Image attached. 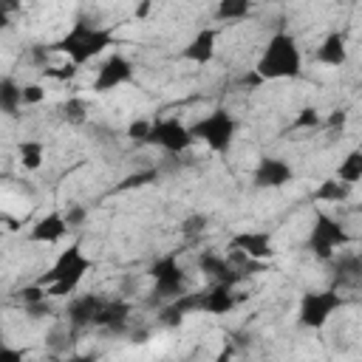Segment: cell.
<instances>
[{
    "instance_id": "1",
    "label": "cell",
    "mask_w": 362,
    "mask_h": 362,
    "mask_svg": "<svg viewBox=\"0 0 362 362\" xmlns=\"http://www.w3.org/2000/svg\"><path fill=\"white\" fill-rule=\"evenodd\" d=\"M113 42H116L113 28L96 25V23L85 20V17H76L74 25H71L59 40H54L48 48H51V54H65L71 65L82 68V65H88L90 59H96L99 54H105Z\"/></svg>"
},
{
    "instance_id": "2",
    "label": "cell",
    "mask_w": 362,
    "mask_h": 362,
    "mask_svg": "<svg viewBox=\"0 0 362 362\" xmlns=\"http://www.w3.org/2000/svg\"><path fill=\"white\" fill-rule=\"evenodd\" d=\"M303 74V51L288 31H274L255 65V76L260 82L272 79H297Z\"/></svg>"
},
{
    "instance_id": "3",
    "label": "cell",
    "mask_w": 362,
    "mask_h": 362,
    "mask_svg": "<svg viewBox=\"0 0 362 362\" xmlns=\"http://www.w3.org/2000/svg\"><path fill=\"white\" fill-rule=\"evenodd\" d=\"M90 269H93V260L85 255L82 243H71L68 249L57 255L51 269L37 277V283L48 288V297H68L79 288V283L85 280Z\"/></svg>"
},
{
    "instance_id": "4",
    "label": "cell",
    "mask_w": 362,
    "mask_h": 362,
    "mask_svg": "<svg viewBox=\"0 0 362 362\" xmlns=\"http://www.w3.org/2000/svg\"><path fill=\"white\" fill-rule=\"evenodd\" d=\"M189 133H192L195 141H204L212 153L226 156V153L232 150L235 139H238V119H235L223 105H218V107H212L206 116H201V119L189 127Z\"/></svg>"
},
{
    "instance_id": "5",
    "label": "cell",
    "mask_w": 362,
    "mask_h": 362,
    "mask_svg": "<svg viewBox=\"0 0 362 362\" xmlns=\"http://www.w3.org/2000/svg\"><path fill=\"white\" fill-rule=\"evenodd\" d=\"M354 243V235L345 229V223L328 212H317L314 221H311V232H308V252L317 257V260H331L337 255V249L342 252L345 246Z\"/></svg>"
},
{
    "instance_id": "6",
    "label": "cell",
    "mask_w": 362,
    "mask_h": 362,
    "mask_svg": "<svg viewBox=\"0 0 362 362\" xmlns=\"http://www.w3.org/2000/svg\"><path fill=\"white\" fill-rule=\"evenodd\" d=\"M345 305V297L337 291V288H311V291H303L300 297V305H297V320L303 328H325L328 320Z\"/></svg>"
},
{
    "instance_id": "7",
    "label": "cell",
    "mask_w": 362,
    "mask_h": 362,
    "mask_svg": "<svg viewBox=\"0 0 362 362\" xmlns=\"http://www.w3.org/2000/svg\"><path fill=\"white\" fill-rule=\"evenodd\" d=\"M147 277L153 280V297L156 300H175L187 291V274H184V266L178 263V255L175 252H167V255H158L150 266H147Z\"/></svg>"
},
{
    "instance_id": "8",
    "label": "cell",
    "mask_w": 362,
    "mask_h": 362,
    "mask_svg": "<svg viewBox=\"0 0 362 362\" xmlns=\"http://www.w3.org/2000/svg\"><path fill=\"white\" fill-rule=\"evenodd\" d=\"M147 144L164 150L167 156H184L192 150L195 139L189 133V127L175 119V116H167V119H153L150 124V136H147Z\"/></svg>"
},
{
    "instance_id": "9",
    "label": "cell",
    "mask_w": 362,
    "mask_h": 362,
    "mask_svg": "<svg viewBox=\"0 0 362 362\" xmlns=\"http://www.w3.org/2000/svg\"><path fill=\"white\" fill-rule=\"evenodd\" d=\"M288 181H294V167L280 156H260L252 170L255 189H280Z\"/></svg>"
},
{
    "instance_id": "10",
    "label": "cell",
    "mask_w": 362,
    "mask_h": 362,
    "mask_svg": "<svg viewBox=\"0 0 362 362\" xmlns=\"http://www.w3.org/2000/svg\"><path fill=\"white\" fill-rule=\"evenodd\" d=\"M133 79V62L124 54H110L99 68H96V79L90 85L93 93H110L122 85H127Z\"/></svg>"
},
{
    "instance_id": "11",
    "label": "cell",
    "mask_w": 362,
    "mask_h": 362,
    "mask_svg": "<svg viewBox=\"0 0 362 362\" xmlns=\"http://www.w3.org/2000/svg\"><path fill=\"white\" fill-rule=\"evenodd\" d=\"M229 249L243 252L246 257L266 263L269 257H274V235L269 229H243V232H235L229 238Z\"/></svg>"
},
{
    "instance_id": "12",
    "label": "cell",
    "mask_w": 362,
    "mask_h": 362,
    "mask_svg": "<svg viewBox=\"0 0 362 362\" xmlns=\"http://www.w3.org/2000/svg\"><path fill=\"white\" fill-rule=\"evenodd\" d=\"M240 294L235 286H221L212 283L206 291H198V311L212 314V317H226L229 311H235Z\"/></svg>"
},
{
    "instance_id": "13",
    "label": "cell",
    "mask_w": 362,
    "mask_h": 362,
    "mask_svg": "<svg viewBox=\"0 0 362 362\" xmlns=\"http://www.w3.org/2000/svg\"><path fill=\"white\" fill-rule=\"evenodd\" d=\"M198 269L212 280V283H221V286H235L238 288V283L246 277V274H240L223 255H218V252H212V249H206V252H201L198 255Z\"/></svg>"
},
{
    "instance_id": "14",
    "label": "cell",
    "mask_w": 362,
    "mask_h": 362,
    "mask_svg": "<svg viewBox=\"0 0 362 362\" xmlns=\"http://www.w3.org/2000/svg\"><path fill=\"white\" fill-rule=\"evenodd\" d=\"M102 303H105L102 294H76V297H71V300H68V308H65L68 325H71L74 331L93 325V317H96V311L102 308Z\"/></svg>"
},
{
    "instance_id": "15",
    "label": "cell",
    "mask_w": 362,
    "mask_h": 362,
    "mask_svg": "<svg viewBox=\"0 0 362 362\" xmlns=\"http://www.w3.org/2000/svg\"><path fill=\"white\" fill-rule=\"evenodd\" d=\"M215 48H218V31L215 28H201L192 34V40L184 45L181 59L192 62V65H209L215 59Z\"/></svg>"
},
{
    "instance_id": "16",
    "label": "cell",
    "mask_w": 362,
    "mask_h": 362,
    "mask_svg": "<svg viewBox=\"0 0 362 362\" xmlns=\"http://www.w3.org/2000/svg\"><path fill=\"white\" fill-rule=\"evenodd\" d=\"M331 272H334V280H331V288H345V286H356L362 280V257L356 252H339L334 255L331 260Z\"/></svg>"
},
{
    "instance_id": "17",
    "label": "cell",
    "mask_w": 362,
    "mask_h": 362,
    "mask_svg": "<svg viewBox=\"0 0 362 362\" xmlns=\"http://www.w3.org/2000/svg\"><path fill=\"white\" fill-rule=\"evenodd\" d=\"M130 303L127 300H105L102 308L96 311L93 317V325L96 328H107L113 334H124L127 325H130Z\"/></svg>"
},
{
    "instance_id": "18",
    "label": "cell",
    "mask_w": 362,
    "mask_h": 362,
    "mask_svg": "<svg viewBox=\"0 0 362 362\" xmlns=\"http://www.w3.org/2000/svg\"><path fill=\"white\" fill-rule=\"evenodd\" d=\"M65 235H68V226H65L62 212H48V215H42V218H37V221L31 223V229H28V240L45 243V246L59 243Z\"/></svg>"
},
{
    "instance_id": "19",
    "label": "cell",
    "mask_w": 362,
    "mask_h": 362,
    "mask_svg": "<svg viewBox=\"0 0 362 362\" xmlns=\"http://www.w3.org/2000/svg\"><path fill=\"white\" fill-rule=\"evenodd\" d=\"M314 59L320 65H331V68H342L348 62V40L342 31H328L322 37V42L314 51Z\"/></svg>"
},
{
    "instance_id": "20",
    "label": "cell",
    "mask_w": 362,
    "mask_h": 362,
    "mask_svg": "<svg viewBox=\"0 0 362 362\" xmlns=\"http://www.w3.org/2000/svg\"><path fill=\"white\" fill-rule=\"evenodd\" d=\"M192 311H198V291H184L181 297H175V300L161 305L158 322L167 325V328H178L184 322V317L192 314Z\"/></svg>"
},
{
    "instance_id": "21",
    "label": "cell",
    "mask_w": 362,
    "mask_h": 362,
    "mask_svg": "<svg viewBox=\"0 0 362 362\" xmlns=\"http://www.w3.org/2000/svg\"><path fill=\"white\" fill-rule=\"evenodd\" d=\"M23 110V93H20V82L14 76H3L0 79V113L8 119H17Z\"/></svg>"
},
{
    "instance_id": "22",
    "label": "cell",
    "mask_w": 362,
    "mask_h": 362,
    "mask_svg": "<svg viewBox=\"0 0 362 362\" xmlns=\"http://www.w3.org/2000/svg\"><path fill=\"white\" fill-rule=\"evenodd\" d=\"M17 158H20V167L28 170V173H37L45 161V144L40 139H23L17 144Z\"/></svg>"
},
{
    "instance_id": "23",
    "label": "cell",
    "mask_w": 362,
    "mask_h": 362,
    "mask_svg": "<svg viewBox=\"0 0 362 362\" xmlns=\"http://www.w3.org/2000/svg\"><path fill=\"white\" fill-rule=\"evenodd\" d=\"M351 189H354V187H348V184H342V181H337V178H325V181H320V187L311 192V198H314V201H325V204H342V201L351 198Z\"/></svg>"
},
{
    "instance_id": "24",
    "label": "cell",
    "mask_w": 362,
    "mask_h": 362,
    "mask_svg": "<svg viewBox=\"0 0 362 362\" xmlns=\"http://www.w3.org/2000/svg\"><path fill=\"white\" fill-rule=\"evenodd\" d=\"M334 178L342 181V184H348V187H354L356 181H362V150H359V147H354V150L339 161Z\"/></svg>"
},
{
    "instance_id": "25",
    "label": "cell",
    "mask_w": 362,
    "mask_h": 362,
    "mask_svg": "<svg viewBox=\"0 0 362 362\" xmlns=\"http://www.w3.org/2000/svg\"><path fill=\"white\" fill-rule=\"evenodd\" d=\"M252 14V3L249 0H221L215 6V20L218 23H240Z\"/></svg>"
},
{
    "instance_id": "26",
    "label": "cell",
    "mask_w": 362,
    "mask_h": 362,
    "mask_svg": "<svg viewBox=\"0 0 362 362\" xmlns=\"http://www.w3.org/2000/svg\"><path fill=\"white\" fill-rule=\"evenodd\" d=\"M158 178H161V170H156V167H144V170H139V173H130V175H124V178L116 184V192L141 189V187H150V184H156Z\"/></svg>"
},
{
    "instance_id": "27",
    "label": "cell",
    "mask_w": 362,
    "mask_h": 362,
    "mask_svg": "<svg viewBox=\"0 0 362 362\" xmlns=\"http://www.w3.org/2000/svg\"><path fill=\"white\" fill-rule=\"evenodd\" d=\"M320 127H322V113L314 105H305V107L297 110L288 130H320Z\"/></svg>"
},
{
    "instance_id": "28",
    "label": "cell",
    "mask_w": 362,
    "mask_h": 362,
    "mask_svg": "<svg viewBox=\"0 0 362 362\" xmlns=\"http://www.w3.org/2000/svg\"><path fill=\"white\" fill-rule=\"evenodd\" d=\"M59 116H62L65 122H71V124H82V122L88 119V105H85V99H79V96L65 99V102L59 105Z\"/></svg>"
},
{
    "instance_id": "29",
    "label": "cell",
    "mask_w": 362,
    "mask_h": 362,
    "mask_svg": "<svg viewBox=\"0 0 362 362\" xmlns=\"http://www.w3.org/2000/svg\"><path fill=\"white\" fill-rule=\"evenodd\" d=\"M206 226H209V218L204 212H192V215H187L181 221V235L184 238H198V235L206 232Z\"/></svg>"
},
{
    "instance_id": "30",
    "label": "cell",
    "mask_w": 362,
    "mask_h": 362,
    "mask_svg": "<svg viewBox=\"0 0 362 362\" xmlns=\"http://www.w3.org/2000/svg\"><path fill=\"white\" fill-rule=\"evenodd\" d=\"M20 93H23V107L25 105H42L45 102V85L42 82H23L20 85Z\"/></svg>"
},
{
    "instance_id": "31",
    "label": "cell",
    "mask_w": 362,
    "mask_h": 362,
    "mask_svg": "<svg viewBox=\"0 0 362 362\" xmlns=\"http://www.w3.org/2000/svg\"><path fill=\"white\" fill-rule=\"evenodd\" d=\"M150 124H153V119H133V122L127 124L124 136H127L130 141H136V144H147V136H150Z\"/></svg>"
},
{
    "instance_id": "32",
    "label": "cell",
    "mask_w": 362,
    "mask_h": 362,
    "mask_svg": "<svg viewBox=\"0 0 362 362\" xmlns=\"http://www.w3.org/2000/svg\"><path fill=\"white\" fill-rule=\"evenodd\" d=\"M17 297L23 300V305H31V303H42V300H51V297H48V288H45V286H40L37 280H34V283H28V286H23V288L17 291Z\"/></svg>"
},
{
    "instance_id": "33",
    "label": "cell",
    "mask_w": 362,
    "mask_h": 362,
    "mask_svg": "<svg viewBox=\"0 0 362 362\" xmlns=\"http://www.w3.org/2000/svg\"><path fill=\"white\" fill-rule=\"evenodd\" d=\"M88 206H82V204H71L65 212H62V218H65V226H68V232L71 229H79V226H85V221H88Z\"/></svg>"
},
{
    "instance_id": "34",
    "label": "cell",
    "mask_w": 362,
    "mask_h": 362,
    "mask_svg": "<svg viewBox=\"0 0 362 362\" xmlns=\"http://www.w3.org/2000/svg\"><path fill=\"white\" fill-rule=\"evenodd\" d=\"M45 342H48L51 351L62 354V351H68V345H71V331H68L65 325H57V328H51V334L45 337Z\"/></svg>"
},
{
    "instance_id": "35",
    "label": "cell",
    "mask_w": 362,
    "mask_h": 362,
    "mask_svg": "<svg viewBox=\"0 0 362 362\" xmlns=\"http://www.w3.org/2000/svg\"><path fill=\"white\" fill-rule=\"evenodd\" d=\"M45 79H57V82H68V79H74L76 74H79V68L76 65H71V62H65V65H59V68H51V65H45Z\"/></svg>"
},
{
    "instance_id": "36",
    "label": "cell",
    "mask_w": 362,
    "mask_h": 362,
    "mask_svg": "<svg viewBox=\"0 0 362 362\" xmlns=\"http://www.w3.org/2000/svg\"><path fill=\"white\" fill-rule=\"evenodd\" d=\"M345 124H348V107H334L328 116H322V127H328V130H345Z\"/></svg>"
},
{
    "instance_id": "37",
    "label": "cell",
    "mask_w": 362,
    "mask_h": 362,
    "mask_svg": "<svg viewBox=\"0 0 362 362\" xmlns=\"http://www.w3.org/2000/svg\"><path fill=\"white\" fill-rule=\"evenodd\" d=\"M0 362H25V351L8 342H0Z\"/></svg>"
},
{
    "instance_id": "38",
    "label": "cell",
    "mask_w": 362,
    "mask_h": 362,
    "mask_svg": "<svg viewBox=\"0 0 362 362\" xmlns=\"http://www.w3.org/2000/svg\"><path fill=\"white\" fill-rule=\"evenodd\" d=\"M23 311H25L31 320H42V317H51V303H48V300L31 303V305H23Z\"/></svg>"
},
{
    "instance_id": "39",
    "label": "cell",
    "mask_w": 362,
    "mask_h": 362,
    "mask_svg": "<svg viewBox=\"0 0 362 362\" xmlns=\"http://www.w3.org/2000/svg\"><path fill=\"white\" fill-rule=\"evenodd\" d=\"M48 57H51V48H48V45H34V48H31V59H34L37 68H42V71H45Z\"/></svg>"
},
{
    "instance_id": "40",
    "label": "cell",
    "mask_w": 362,
    "mask_h": 362,
    "mask_svg": "<svg viewBox=\"0 0 362 362\" xmlns=\"http://www.w3.org/2000/svg\"><path fill=\"white\" fill-rule=\"evenodd\" d=\"M235 354H238V345H235V342H226V345L215 354V359H212V362H232V359H235Z\"/></svg>"
},
{
    "instance_id": "41",
    "label": "cell",
    "mask_w": 362,
    "mask_h": 362,
    "mask_svg": "<svg viewBox=\"0 0 362 362\" xmlns=\"http://www.w3.org/2000/svg\"><path fill=\"white\" fill-rule=\"evenodd\" d=\"M11 8H14V6L0 3V31H6V28L11 25Z\"/></svg>"
},
{
    "instance_id": "42",
    "label": "cell",
    "mask_w": 362,
    "mask_h": 362,
    "mask_svg": "<svg viewBox=\"0 0 362 362\" xmlns=\"http://www.w3.org/2000/svg\"><path fill=\"white\" fill-rule=\"evenodd\" d=\"M62 362H99L96 354H68Z\"/></svg>"
},
{
    "instance_id": "43",
    "label": "cell",
    "mask_w": 362,
    "mask_h": 362,
    "mask_svg": "<svg viewBox=\"0 0 362 362\" xmlns=\"http://www.w3.org/2000/svg\"><path fill=\"white\" fill-rule=\"evenodd\" d=\"M150 8H153L150 3H139V6H136V17H139V20H141V17H147V14H150Z\"/></svg>"
},
{
    "instance_id": "44",
    "label": "cell",
    "mask_w": 362,
    "mask_h": 362,
    "mask_svg": "<svg viewBox=\"0 0 362 362\" xmlns=\"http://www.w3.org/2000/svg\"><path fill=\"white\" fill-rule=\"evenodd\" d=\"M0 223H8V226H14V218H8L6 212H0Z\"/></svg>"
}]
</instances>
